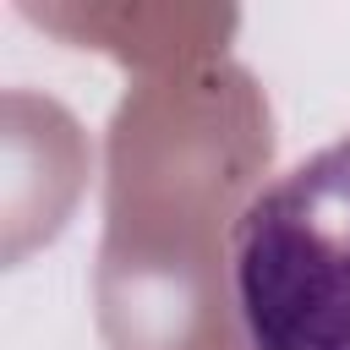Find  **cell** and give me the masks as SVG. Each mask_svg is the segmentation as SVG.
<instances>
[{
	"label": "cell",
	"mask_w": 350,
	"mask_h": 350,
	"mask_svg": "<svg viewBox=\"0 0 350 350\" xmlns=\"http://www.w3.org/2000/svg\"><path fill=\"white\" fill-rule=\"evenodd\" d=\"M230 295L246 350H350V131L252 191Z\"/></svg>",
	"instance_id": "6da1fadb"
}]
</instances>
